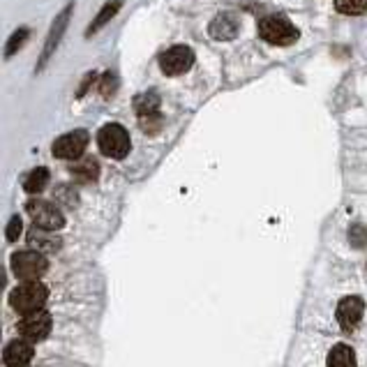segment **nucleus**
I'll use <instances>...</instances> for the list:
<instances>
[{
    "mask_svg": "<svg viewBox=\"0 0 367 367\" xmlns=\"http://www.w3.org/2000/svg\"><path fill=\"white\" fill-rule=\"evenodd\" d=\"M46 298H49V291L42 282H23L17 289L10 293V305L17 309L19 314H33L39 312L44 307Z\"/></svg>",
    "mask_w": 367,
    "mask_h": 367,
    "instance_id": "obj_1",
    "label": "nucleus"
},
{
    "mask_svg": "<svg viewBox=\"0 0 367 367\" xmlns=\"http://www.w3.org/2000/svg\"><path fill=\"white\" fill-rule=\"evenodd\" d=\"M98 143H100V150L111 159H123L132 148V141H130V134L123 125L118 123H109L100 130L98 134Z\"/></svg>",
    "mask_w": 367,
    "mask_h": 367,
    "instance_id": "obj_2",
    "label": "nucleus"
},
{
    "mask_svg": "<svg viewBox=\"0 0 367 367\" xmlns=\"http://www.w3.org/2000/svg\"><path fill=\"white\" fill-rule=\"evenodd\" d=\"M259 35L266 39L268 44L275 46H289L298 39V28L293 26L289 19L284 17H266L259 23Z\"/></svg>",
    "mask_w": 367,
    "mask_h": 367,
    "instance_id": "obj_3",
    "label": "nucleus"
},
{
    "mask_svg": "<svg viewBox=\"0 0 367 367\" xmlns=\"http://www.w3.org/2000/svg\"><path fill=\"white\" fill-rule=\"evenodd\" d=\"M46 259L42 252L21 250L12 257V273L23 282H37L46 273Z\"/></svg>",
    "mask_w": 367,
    "mask_h": 367,
    "instance_id": "obj_4",
    "label": "nucleus"
},
{
    "mask_svg": "<svg viewBox=\"0 0 367 367\" xmlns=\"http://www.w3.org/2000/svg\"><path fill=\"white\" fill-rule=\"evenodd\" d=\"M26 211L30 215V220L35 222V227H39V229L58 231V229H62V225H65L62 213L49 201H30V203H26Z\"/></svg>",
    "mask_w": 367,
    "mask_h": 367,
    "instance_id": "obj_5",
    "label": "nucleus"
},
{
    "mask_svg": "<svg viewBox=\"0 0 367 367\" xmlns=\"http://www.w3.org/2000/svg\"><path fill=\"white\" fill-rule=\"evenodd\" d=\"M194 65V51L189 46H171L169 51L162 53L159 58V67L166 76H178Z\"/></svg>",
    "mask_w": 367,
    "mask_h": 367,
    "instance_id": "obj_6",
    "label": "nucleus"
},
{
    "mask_svg": "<svg viewBox=\"0 0 367 367\" xmlns=\"http://www.w3.org/2000/svg\"><path fill=\"white\" fill-rule=\"evenodd\" d=\"M51 333V314L44 312V309H39V312H33V314H26L19 321V335L21 340L26 342H42L46 335Z\"/></svg>",
    "mask_w": 367,
    "mask_h": 367,
    "instance_id": "obj_7",
    "label": "nucleus"
},
{
    "mask_svg": "<svg viewBox=\"0 0 367 367\" xmlns=\"http://www.w3.org/2000/svg\"><path fill=\"white\" fill-rule=\"evenodd\" d=\"M88 132L86 130H74L69 134H62L53 141V155L58 159H76L84 155L88 146Z\"/></svg>",
    "mask_w": 367,
    "mask_h": 367,
    "instance_id": "obj_8",
    "label": "nucleus"
},
{
    "mask_svg": "<svg viewBox=\"0 0 367 367\" xmlns=\"http://www.w3.org/2000/svg\"><path fill=\"white\" fill-rule=\"evenodd\" d=\"M363 314H365V302L358 296H349L338 305V321L342 326V331L347 333L356 331L358 326H361Z\"/></svg>",
    "mask_w": 367,
    "mask_h": 367,
    "instance_id": "obj_9",
    "label": "nucleus"
},
{
    "mask_svg": "<svg viewBox=\"0 0 367 367\" xmlns=\"http://www.w3.org/2000/svg\"><path fill=\"white\" fill-rule=\"evenodd\" d=\"M5 367H28L33 361V345L26 340H12L10 345L5 347L3 354Z\"/></svg>",
    "mask_w": 367,
    "mask_h": 367,
    "instance_id": "obj_10",
    "label": "nucleus"
},
{
    "mask_svg": "<svg viewBox=\"0 0 367 367\" xmlns=\"http://www.w3.org/2000/svg\"><path fill=\"white\" fill-rule=\"evenodd\" d=\"M69 14H72V5L65 7L60 14H58V19L53 21V26L49 30V37H46V44H44V51H42V58H39V69L44 67V62L51 58V53L55 51V46H58V42L62 39V33H65V28H67V21H69Z\"/></svg>",
    "mask_w": 367,
    "mask_h": 367,
    "instance_id": "obj_11",
    "label": "nucleus"
},
{
    "mask_svg": "<svg viewBox=\"0 0 367 367\" xmlns=\"http://www.w3.org/2000/svg\"><path fill=\"white\" fill-rule=\"evenodd\" d=\"M238 28H241V21H238V17H234V14H220L218 19L211 21V35L215 39H234Z\"/></svg>",
    "mask_w": 367,
    "mask_h": 367,
    "instance_id": "obj_12",
    "label": "nucleus"
},
{
    "mask_svg": "<svg viewBox=\"0 0 367 367\" xmlns=\"http://www.w3.org/2000/svg\"><path fill=\"white\" fill-rule=\"evenodd\" d=\"M28 243L33 245L35 252H55V250L60 247V238L51 236V231L35 227V229H30Z\"/></svg>",
    "mask_w": 367,
    "mask_h": 367,
    "instance_id": "obj_13",
    "label": "nucleus"
},
{
    "mask_svg": "<svg viewBox=\"0 0 367 367\" xmlns=\"http://www.w3.org/2000/svg\"><path fill=\"white\" fill-rule=\"evenodd\" d=\"M134 109L141 121H148V118H157V109H159V98L157 93H143L134 100Z\"/></svg>",
    "mask_w": 367,
    "mask_h": 367,
    "instance_id": "obj_14",
    "label": "nucleus"
},
{
    "mask_svg": "<svg viewBox=\"0 0 367 367\" xmlns=\"http://www.w3.org/2000/svg\"><path fill=\"white\" fill-rule=\"evenodd\" d=\"M328 367H356V354L347 345H335L328 354Z\"/></svg>",
    "mask_w": 367,
    "mask_h": 367,
    "instance_id": "obj_15",
    "label": "nucleus"
},
{
    "mask_svg": "<svg viewBox=\"0 0 367 367\" xmlns=\"http://www.w3.org/2000/svg\"><path fill=\"white\" fill-rule=\"evenodd\" d=\"M121 5H123V0H109V3L100 10L98 19H95V21L91 23V28L86 30V37H93L102 26H105V23H109L111 19H114V17H116V12L121 10Z\"/></svg>",
    "mask_w": 367,
    "mask_h": 367,
    "instance_id": "obj_16",
    "label": "nucleus"
},
{
    "mask_svg": "<svg viewBox=\"0 0 367 367\" xmlns=\"http://www.w3.org/2000/svg\"><path fill=\"white\" fill-rule=\"evenodd\" d=\"M72 173H74L76 180H81V182H93V180L100 175V166H98V162H95L93 157H88V159H81L79 164L72 166Z\"/></svg>",
    "mask_w": 367,
    "mask_h": 367,
    "instance_id": "obj_17",
    "label": "nucleus"
},
{
    "mask_svg": "<svg viewBox=\"0 0 367 367\" xmlns=\"http://www.w3.org/2000/svg\"><path fill=\"white\" fill-rule=\"evenodd\" d=\"M46 182H49V171H46L44 166H37V169H33L28 173L26 182H23V189L30 192V194H37L46 187Z\"/></svg>",
    "mask_w": 367,
    "mask_h": 367,
    "instance_id": "obj_18",
    "label": "nucleus"
},
{
    "mask_svg": "<svg viewBox=\"0 0 367 367\" xmlns=\"http://www.w3.org/2000/svg\"><path fill=\"white\" fill-rule=\"evenodd\" d=\"M335 10L342 14H361L367 10V0H335Z\"/></svg>",
    "mask_w": 367,
    "mask_h": 367,
    "instance_id": "obj_19",
    "label": "nucleus"
},
{
    "mask_svg": "<svg viewBox=\"0 0 367 367\" xmlns=\"http://www.w3.org/2000/svg\"><path fill=\"white\" fill-rule=\"evenodd\" d=\"M28 39V28H19L17 33H14L12 37H10V42H7V49H5V55L10 58V55H14L19 49H21V44L26 42Z\"/></svg>",
    "mask_w": 367,
    "mask_h": 367,
    "instance_id": "obj_20",
    "label": "nucleus"
},
{
    "mask_svg": "<svg viewBox=\"0 0 367 367\" xmlns=\"http://www.w3.org/2000/svg\"><path fill=\"white\" fill-rule=\"evenodd\" d=\"M19 234H21V218H12L10 225H7V231H5L7 241H17Z\"/></svg>",
    "mask_w": 367,
    "mask_h": 367,
    "instance_id": "obj_21",
    "label": "nucleus"
},
{
    "mask_svg": "<svg viewBox=\"0 0 367 367\" xmlns=\"http://www.w3.org/2000/svg\"><path fill=\"white\" fill-rule=\"evenodd\" d=\"M351 241H354L356 247H363L367 245V231L361 227V225H356L354 229H351Z\"/></svg>",
    "mask_w": 367,
    "mask_h": 367,
    "instance_id": "obj_22",
    "label": "nucleus"
}]
</instances>
